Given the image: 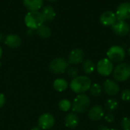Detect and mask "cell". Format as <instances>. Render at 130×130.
<instances>
[{"label": "cell", "mask_w": 130, "mask_h": 130, "mask_svg": "<svg viewBox=\"0 0 130 130\" xmlns=\"http://www.w3.org/2000/svg\"><path fill=\"white\" fill-rule=\"evenodd\" d=\"M91 85V80L86 75H78V77L73 78L69 84L71 90L78 94H84L89 91Z\"/></svg>", "instance_id": "cell-1"}, {"label": "cell", "mask_w": 130, "mask_h": 130, "mask_svg": "<svg viewBox=\"0 0 130 130\" xmlns=\"http://www.w3.org/2000/svg\"><path fill=\"white\" fill-rule=\"evenodd\" d=\"M44 19L40 11H28L24 17V24L28 29L36 30L44 24Z\"/></svg>", "instance_id": "cell-2"}, {"label": "cell", "mask_w": 130, "mask_h": 130, "mask_svg": "<svg viewBox=\"0 0 130 130\" xmlns=\"http://www.w3.org/2000/svg\"><path fill=\"white\" fill-rule=\"evenodd\" d=\"M91 105V99L85 94H80L76 96L72 104V110L75 113L86 112Z\"/></svg>", "instance_id": "cell-3"}, {"label": "cell", "mask_w": 130, "mask_h": 130, "mask_svg": "<svg viewBox=\"0 0 130 130\" xmlns=\"http://www.w3.org/2000/svg\"><path fill=\"white\" fill-rule=\"evenodd\" d=\"M113 78L117 82H124L130 78V65L122 62L117 65L113 71Z\"/></svg>", "instance_id": "cell-4"}, {"label": "cell", "mask_w": 130, "mask_h": 130, "mask_svg": "<svg viewBox=\"0 0 130 130\" xmlns=\"http://www.w3.org/2000/svg\"><path fill=\"white\" fill-rule=\"evenodd\" d=\"M69 67V62L62 57L53 59L49 64V69L53 74H63Z\"/></svg>", "instance_id": "cell-5"}, {"label": "cell", "mask_w": 130, "mask_h": 130, "mask_svg": "<svg viewBox=\"0 0 130 130\" xmlns=\"http://www.w3.org/2000/svg\"><path fill=\"white\" fill-rule=\"evenodd\" d=\"M107 59H110L113 63L121 62L124 60L126 57L125 50L120 46H113L109 48L107 52Z\"/></svg>", "instance_id": "cell-6"}, {"label": "cell", "mask_w": 130, "mask_h": 130, "mask_svg": "<svg viewBox=\"0 0 130 130\" xmlns=\"http://www.w3.org/2000/svg\"><path fill=\"white\" fill-rule=\"evenodd\" d=\"M113 63L108 59L107 58H104L98 61L96 66V69L98 72L102 76H109L113 73Z\"/></svg>", "instance_id": "cell-7"}, {"label": "cell", "mask_w": 130, "mask_h": 130, "mask_svg": "<svg viewBox=\"0 0 130 130\" xmlns=\"http://www.w3.org/2000/svg\"><path fill=\"white\" fill-rule=\"evenodd\" d=\"M55 117L50 113H44L41 114L38 119V126L42 130H49L55 125Z\"/></svg>", "instance_id": "cell-8"}, {"label": "cell", "mask_w": 130, "mask_h": 130, "mask_svg": "<svg viewBox=\"0 0 130 130\" xmlns=\"http://www.w3.org/2000/svg\"><path fill=\"white\" fill-rule=\"evenodd\" d=\"M113 32L120 37H124L130 33V25L126 21L117 20L116 23L111 27Z\"/></svg>", "instance_id": "cell-9"}, {"label": "cell", "mask_w": 130, "mask_h": 130, "mask_svg": "<svg viewBox=\"0 0 130 130\" xmlns=\"http://www.w3.org/2000/svg\"><path fill=\"white\" fill-rule=\"evenodd\" d=\"M117 20L126 21L130 19V2H125L120 4L115 12Z\"/></svg>", "instance_id": "cell-10"}, {"label": "cell", "mask_w": 130, "mask_h": 130, "mask_svg": "<svg viewBox=\"0 0 130 130\" xmlns=\"http://www.w3.org/2000/svg\"><path fill=\"white\" fill-rule=\"evenodd\" d=\"M85 52L80 49L76 48L72 50L68 56V62L72 65H78L85 60Z\"/></svg>", "instance_id": "cell-11"}, {"label": "cell", "mask_w": 130, "mask_h": 130, "mask_svg": "<svg viewBox=\"0 0 130 130\" xmlns=\"http://www.w3.org/2000/svg\"><path fill=\"white\" fill-rule=\"evenodd\" d=\"M103 89L104 92L109 96H115L120 91V86L117 82L113 79H107L103 84Z\"/></svg>", "instance_id": "cell-12"}, {"label": "cell", "mask_w": 130, "mask_h": 130, "mask_svg": "<svg viewBox=\"0 0 130 130\" xmlns=\"http://www.w3.org/2000/svg\"><path fill=\"white\" fill-rule=\"evenodd\" d=\"M104 110L100 105L92 106L88 112V117L92 121H99L104 117Z\"/></svg>", "instance_id": "cell-13"}, {"label": "cell", "mask_w": 130, "mask_h": 130, "mask_svg": "<svg viewBox=\"0 0 130 130\" xmlns=\"http://www.w3.org/2000/svg\"><path fill=\"white\" fill-rule=\"evenodd\" d=\"M117 21V15L111 11H106L103 12L100 17V21L102 25L105 27H112Z\"/></svg>", "instance_id": "cell-14"}, {"label": "cell", "mask_w": 130, "mask_h": 130, "mask_svg": "<svg viewBox=\"0 0 130 130\" xmlns=\"http://www.w3.org/2000/svg\"><path fill=\"white\" fill-rule=\"evenodd\" d=\"M4 43L9 48L15 49L21 46L22 40L19 35L15 34H10L5 37Z\"/></svg>", "instance_id": "cell-15"}, {"label": "cell", "mask_w": 130, "mask_h": 130, "mask_svg": "<svg viewBox=\"0 0 130 130\" xmlns=\"http://www.w3.org/2000/svg\"><path fill=\"white\" fill-rule=\"evenodd\" d=\"M65 126L69 129H75L79 123V118L77 113L72 112L69 113L64 119Z\"/></svg>", "instance_id": "cell-16"}, {"label": "cell", "mask_w": 130, "mask_h": 130, "mask_svg": "<svg viewBox=\"0 0 130 130\" xmlns=\"http://www.w3.org/2000/svg\"><path fill=\"white\" fill-rule=\"evenodd\" d=\"M23 4L28 11H38L43 5V0H23Z\"/></svg>", "instance_id": "cell-17"}, {"label": "cell", "mask_w": 130, "mask_h": 130, "mask_svg": "<svg viewBox=\"0 0 130 130\" xmlns=\"http://www.w3.org/2000/svg\"><path fill=\"white\" fill-rule=\"evenodd\" d=\"M40 13L44 19L45 22H50L56 18V11L51 5H46L40 10Z\"/></svg>", "instance_id": "cell-18"}, {"label": "cell", "mask_w": 130, "mask_h": 130, "mask_svg": "<svg viewBox=\"0 0 130 130\" xmlns=\"http://www.w3.org/2000/svg\"><path fill=\"white\" fill-rule=\"evenodd\" d=\"M82 69L86 75H91L96 69V66L91 59H85L82 63Z\"/></svg>", "instance_id": "cell-19"}, {"label": "cell", "mask_w": 130, "mask_h": 130, "mask_svg": "<svg viewBox=\"0 0 130 130\" xmlns=\"http://www.w3.org/2000/svg\"><path fill=\"white\" fill-rule=\"evenodd\" d=\"M53 88L59 92H62L64 91H66L68 87H69V83L68 82L64 79V78H56L53 84Z\"/></svg>", "instance_id": "cell-20"}, {"label": "cell", "mask_w": 130, "mask_h": 130, "mask_svg": "<svg viewBox=\"0 0 130 130\" xmlns=\"http://www.w3.org/2000/svg\"><path fill=\"white\" fill-rule=\"evenodd\" d=\"M36 32L38 37L42 39H48L52 34L50 27L46 24H43L40 27H38L36 30Z\"/></svg>", "instance_id": "cell-21"}, {"label": "cell", "mask_w": 130, "mask_h": 130, "mask_svg": "<svg viewBox=\"0 0 130 130\" xmlns=\"http://www.w3.org/2000/svg\"><path fill=\"white\" fill-rule=\"evenodd\" d=\"M118 107H119V102L115 98H110L104 104L105 110L109 113H112L115 111L118 108Z\"/></svg>", "instance_id": "cell-22"}, {"label": "cell", "mask_w": 130, "mask_h": 130, "mask_svg": "<svg viewBox=\"0 0 130 130\" xmlns=\"http://www.w3.org/2000/svg\"><path fill=\"white\" fill-rule=\"evenodd\" d=\"M102 88H103L101 87V85L95 83L91 85L89 88V92L93 97H98L102 93Z\"/></svg>", "instance_id": "cell-23"}, {"label": "cell", "mask_w": 130, "mask_h": 130, "mask_svg": "<svg viewBox=\"0 0 130 130\" xmlns=\"http://www.w3.org/2000/svg\"><path fill=\"white\" fill-rule=\"evenodd\" d=\"M59 109L63 112H67L72 108V103L68 99H62L58 104Z\"/></svg>", "instance_id": "cell-24"}, {"label": "cell", "mask_w": 130, "mask_h": 130, "mask_svg": "<svg viewBox=\"0 0 130 130\" xmlns=\"http://www.w3.org/2000/svg\"><path fill=\"white\" fill-rule=\"evenodd\" d=\"M67 74L69 75V77L72 78V79L78 77L79 75V70L77 67L75 66H71V67H68L67 70Z\"/></svg>", "instance_id": "cell-25"}, {"label": "cell", "mask_w": 130, "mask_h": 130, "mask_svg": "<svg viewBox=\"0 0 130 130\" xmlns=\"http://www.w3.org/2000/svg\"><path fill=\"white\" fill-rule=\"evenodd\" d=\"M121 127L123 130H130V118L123 117L121 120Z\"/></svg>", "instance_id": "cell-26"}, {"label": "cell", "mask_w": 130, "mask_h": 130, "mask_svg": "<svg viewBox=\"0 0 130 130\" xmlns=\"http://www.w3.org/2000/svg\"><path fill=\"white\" fill-rule=\"evenodd\" d=\"M121 99L125 102L130 101V89H125L121 93Z\"/></svg>", "instance_id": "cell-27"}, {"label": "cell", "mask_w": 130, "mask_h": 130, "mask_svg": "<svg viewBox=\"0 0 130 130\" xmlns=\"http://www.w3.org/2000/svg\"><path fill=\"white\" fill-rule=\"evenodd\" d=\"M104 118L105 121L109 123H111L115 120V116L112 113H107V114L104 115Z\"/></svg>", "instance_id": "cell-28"}, {"label": "cell", "mask_w": 130, "mask_h": 130, "mask_svg": "<svg viewBox=\"0 0 130 130\" xmlns=\"http://www.w3.org/2000/svg\"><path fill=\"white\" fill-rule=\"evenodd\" d=\"M6 102V98L4 94L0 93V108H2Z\"/></svg>", "instance_id": "cell-29"}, {"label": "cell", "mask_w": 130, "mask_h": 130, "mask_svg": "<svg viewBox=\"0 0 130 130\" xmlns=\"http://www.w3.org/2000/svg\"><path fill=\"white\" fill-rule=\"evenodd\" d=\"M98 130H110V129H109L107 126H106L104 125H101L98 127Z\"/></svg>", "instance_id": "cell-30"}, {"label": "cell", "mask_w": 130, "mask_h": 130, "mask_svg": "<svg viewBox=\"0 0 130 130\" xmlns=\"http://www.w3.org/2000/svg\"><path fill=\"white\" fill-rule=\"evenodd\" d=\"M5 35L2 34V33H1L0 32V43H2V42H4V40H5Z\"/></svg>", "instance_id": "cell-31"}, {"label": "cell", "mask_w": 130, "mask_h": 130, "mask_svg": "<svg viewBox=\"0 0 130 130\" xmlns=\"http://www.w3.org/2000/svg\"><path fill=\"white\" fill-rule=\"evenodd\" d=\"M31 130H42L39 126H35V127H34V128H32Z\"/></svg>", "instance_id": "cell-32"}, {"label": "cell", "mask_w": 130, "mask_h": 130, "mask_svg": "<svg viewBox=\"0 0 130 130\" xmlns=\"http://www.w3.org/2000/svg\"><path fill=\"white\" fill-rule=\"evenodd\" d=\"M2 53H3L2 49V47H1V46H0V59H1V58H2Z\"/></svg>", "instance_id": "cell-33"}, {"label": "cell", "mask_w": 130, "mask_h": 130, "mask_svg": "<svg viewBox=\"0 0 130 130\" xmlns=\"http://www.w3.org/2000/svg\"><path fill=\"white\" fill-rule=\"evenodd\" d=\"M46 1H47V2H56L57 0H46Z\"/></svg>", "instance_id": "cell-34"}, {"label": "cell", "mask_w": 130, "mask_h": 130, "mask_svg": "<svg viewBox=\"0 0 130 130\" xmlns=\"http://www.w3.org/2000/svg\"><path fill=\"white\" fill-rule=\"evenodd\" d=\"M128 53H129V56H130V48L128 50Z\"/></svg>", "instance_id": "cell-35"}, {"label": "cell", "mask_w": 130, "mask_h": 130, "mask_svg": "<svg viewBox=\"0 0 130 130\" xmlns=\"http://www.w3.org/2000/svg\"><path fill=\"white\" fill-rule=\"evenodd\" d=\"M110 130H119V129H111Z\"/></svg>", "instance_id": "cell-36"}, {"label": "cell", "mask_w": 130, "mask_h": 130, "mask_svg": "<svg viewBox=\"0 0 130 130\" xmlns=\"http://www.w3.org/2000/svg\"><path fill=\"white\" fill-rule=\"evenodd\" d=\"M129 40H130V33L129 34Z\"/></svg>", "instance_id": "cell-37"}]
</instances>
